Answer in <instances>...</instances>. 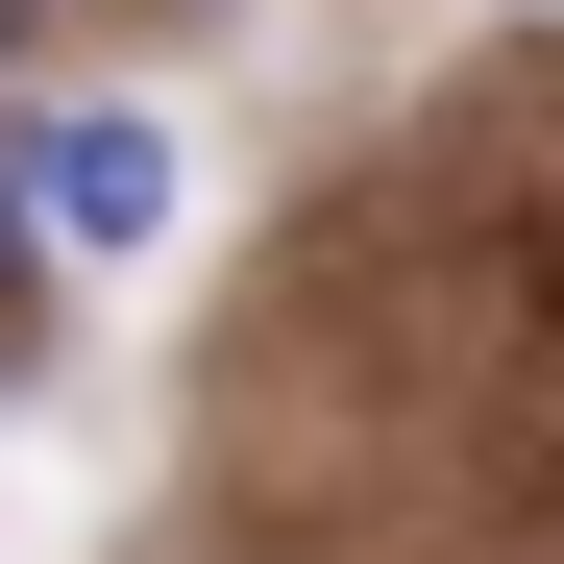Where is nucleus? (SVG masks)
<instances>
[{"instance_id": "1", "label": "nucleus", "mask_w": 564, "mask_h": 564, "mask_svg": "<svg viewBox=\"0 0 564 564\" xmlns=\"http://www.w3.org/2000/svg\"><path fill=\"white\" fill-rule=\"evenodd\" d=\"M25 246H172V123L74 99V123L25 148Z\"/></svg>"}, {"instance_id": "2", "label": "nucleus", "mask_w": 564, "mask_h": 564, "mask_svg": "<svg viewBox=\"0 0 564 564\" xmlns=\"http://www.w3.org/2000/svg\"><path fill=\"white\" fill-rule=\"evenodd\" d=\"M0 368H25V172H0Z\"/></svg>"}, {"instance_id": "3", "label": "nucleus", "mask_w": 564, "mask_h": 564, "mask_svg": "<svg viewBox=\"0 0 564 564\" xmlns=\"http://www.w3.org/2000/svg\"><path fill=\"white\" fill-rule=\"evenodd\" d=\"M0 50H25V0H0Z\"/></svg>"}, {"instance_id": "4", "label": "nucleus", "mask_w": 564, "mask_h": 564, "mask_svg": "<svg viewBox=\"0 0 564 564\" xmlns=\"http://www.w3.org/2000/svg\"><path fill=\"white\" fill-rule=\"evenodd\" d=\"M0 393H25V368H0Z\"/></svg>"}]
</instances>
